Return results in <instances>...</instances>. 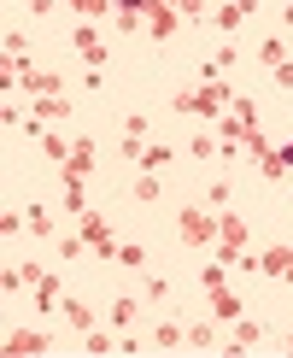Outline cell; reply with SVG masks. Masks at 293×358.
<instances>
[{
    "label": "cell",
    "instance_id": "21",
    "mask_svg": "<svg viewBox=\"0 0 293 358\" xmlns=\"http://www.w3.org/2000/svg\"><path fill=\"white\" fill-rule=\"evenodd\" d=\"M258 65H264V71H276V65H287V48H282V36H270V41H258Z\"/></svg>",
    "mask_w": 293,
    "mask_h": 358
},
{
    "label": "cell",
    "instance_id": "24",
    "mask_svg": "<svg viewBox=\"0 0 293 358\" xmlns=\"http://www.w3.org/2000/svg\"><path fill=\"white\" fill-rule=\"evenodd\" d=\"M117 264H129V271H141V264H146V247H141V241H117Z\"/></svg>",
    "mask_w": 293,
    "mask_h": 358
},
{
    "label": "cell",
    "instance_id": "36",
    "mask_svg": "<svg viewBox=\"0 0 293 358\" xmlns=\"http://www.w3.org/2000/svg\"><path fill=\"white\" fill-rule=\"evenodd\" d=\"M229 194H234L229 182H211V200H205V206H211V212H223V206H229Z\"/></svg>",
    "mask_w": 293,
    "mask_h": 358
},
{
    "label": "cell",
    "instance_id": "46",
    "mask_svg": "<svg viewBox=\"0 0 293 358\" xmlns=\"http://www.w3.org/2000/svg\"><path fill=\"white\" fill-rule=\"evenodd\" d=\"M170 6H176V0H170Z\"/></svg>",
    "mask_w": 293,
    "mask_h": 358
},
{
    "label": "cell",
    "instance_id": "34",
    "mask_svg": "<svg viewBox=\"0 0 293 358\" xmlns=\"http://www.w3.org/2000/svg\"><path fill=\"white\" fill-rule=\"evenodd\" d=\"M229 112H234V117H241V124H258V106H253V100H241V94H234V100H229Z\"/></svg>",
    "mask_w": 293,
    "mask_h": 358
},
{
    "label": "cell",
    "instance_id": "20",
    "mask_svg": "<svg viewBox=\"0 0 293 358\" xmlns=\"http://www.w3.org/2000/svg\"><path fill=\"white\" fill-rule=\"evenodd\" d=\"M59 311H65V323H70V329H94V306H82V300H65V306H59Z\"/></svg>",
    "mask_w": 293,
    "mask_h": 358
},
{
    "label": "cell",
    "instance_id": "17",
    "mask_svg": "<svg viewBox=\"0 0 293 358\" xmlns=\"http://www.w3.org/2000/svg\"><path fill=\"white\" fill-rule=\"evenodd\" d=\"M211 153H223V141H217V129H200V136L188 141V159H200V165H211Z\"/></svg>",
    "mask_w": 293,
    "mask_h": 358
},
{
    "label": "cell",
    "instance_id": "25",
    "mask_svg": "<svg viewBox=\"0 0 293 358\" xmlns=\"http://www.w3.org/2000/svg\"><path fill=\"white\" fill-rule=\"evenodd\" d=\"M135 200H141V206L158 200V171H141V176H135Z\"/></svg>",
    "mask_w": 293,
    "mask_h": 358
},
{
    "label": "cell",
    "instance_id": "42",
    "mask_svg": "<svg viewBox=\"0 0 293 358\" xmlns=\"http://www.w3.org/2000/svg\"><path fill=\"white\" fill-rule=\"evenodd\" d=\"M282 159H287V171H293V136H287V147H282Z\"/></svg>",
    "mask_w": 293,
    "mask_h": 358
},
{
    "label": "cell",
    "instance_id": "4",
    "mask_svg": "<svg viewBox=\"0 0 293 358\" xmlns=\"http://www.w3.org/2000/svg\"><path fill=\"white\" fill-rule=\"evenodd\" d=\"M77 229H82L88 252H100V259H117V241H112V217H106V212H82V217H77Z\"/></svg>",
    "mask_w": 293,
    "mask_h": 358
},
{
    "label": "cell",
    "instance_id": "27",
    "mask_svg": "<svg viewBox=\"0 0 293 358\" xmlns=\"http://www.w3.org/2000/svg\"><path fill=\"white\" fill-rule=\"evenodd\" d=\"M200 288H205V294L229 288V276H223V259H217V264H205V271H200Z\"/></svg>",
    "mask_w": 293,
    "mask_h": 358
},
{
    "label": "cell",
    "instance_id": "44",
    "mask_svg": "<svg viewBox=\"0 0 293 358\" xmlns=\"http://www.w3.org/2000/svg\"><path fill=\"white\" fill-rule=\"evenodd\" d=\"M282 282H287V288H293V264H287V276H282Z\"/></svg>",
    "mask_w": 293,
    "mask_h": 358
},
{
    "label": "cell",
    "instance_id": "1",
    "mask_svg": "<svg viewBox=\"0 0 293 358\" xmlns=\"http://www.w3.org/2000/svg\"><path fill=\"white\" fill-rule=\"evenodd\" d=\"M229 100H234V88L217 77V71H205V83H200V88H182L170 106H176V112H194V117H211V124H217V117L229 112Z\"/></svg>",
    "mask_w": 293,
    "mask_h": 358
},
{
    "label": "cell",
    "instance_id": "29",
    "mask_svg": "<svg viewBox=\"0 0 293 358\" xmlns=\"http://www.w3.org/2000/svg\"><path fill=\"white\" fill-rule=\"evenodd\" d=\"M211 341H217V329H211V323H194V329H188V347L211 352Z\"/></svg>",
    "mask_w": 293,
    "mask_h": 358
},
{
    "label": "cell",
    "instance_id": "16",
    "mask_svg": "<svg viewBox=\"0 0 293 358\" xmlns=\"http://www.w3.org/2000/svg\"><path fill=\"white\" fill-rule=\"evenodd\" d=\"M59 6H70L82 24H94V18H106V12H117V0H59Z\"/></svg>",
    "mask_w": 293,
    "mask_h": 358
},
{
    "label": "cell",
    "instance_id": "3",
    "mask_svg": "<svg viewBox=\"0 0 293 358\" xmlns=\"http://www.w3.org/2000/svg\"><path fill=\"white\" fill-rule=\"evenodd\" d=\"M246 235H253V229H246V217L223 206V217H217V259H223V264H241V259H246Z\"/></svg>",
    "mask_w": 293,
    "mask_h": 358
},
{
    "label": "cell",
    "instance_id": "41",
    "mask_svg": "<svg viewBox=\"0 0 293 358\" xmlns=\"http://www.w3.org/2000/svg\"><path fill=\"white\" fill-rule=\"evenodd\" d=\"M53 6H59V0H29V12H36V18H47Z\"/></svg>",
    "mask_w": 293,
    "mask_h": 358
},
{
    "label": "cell",
    "instance_id": "22",
    "mask_svg": "<svg viewBox=\"0 0 293 358\" xmlns=\"http://www.w3.org/2000/svg\"><path fill=\"white\" fill-rule=\"evenodd\" d=\"M36 306H41V311H59V306H65V294H59V282H53V276H41V282H36Z\"/></svg>",
    "mask_w": 293,
    "mask_h": 358
},
{
    "label": "cell",
    "instance_id": "14",
    "mask_svg": "<svg viewBox=\"0 0 293 358\" xmlns=\"http://www.w3.org/2000/svg\"><path fill=\"white\" fill-rule=\"evenodd\" d=\"M241 153L253 159V165H258V159H270V153H276V141L264 136V124H246V141H241Z\"/></svg>",
    "mask_w": 293,
    "mask_h": 358
},
{
    "label": "cell",
    "instance_id": "43",
    "mask_svg": "<svg viewBox=\"0 0 293 358\" xmlns=\"http://www.w3.org/2000/svg\"><path fill=\"white\" fill-rule=\"evenodd\" d=\"M282 24H287V29H293V0H287V12H282Z\"/></svg>",
    "mask_w": 293,
    "mask_h": 358
},
{
    "label": "cell",
    "instance_id": "28",
    "mask_svg": "<svg viewBox=\"0 0 293 358\" xmlns=\"http://www.w3.org/2000/svg\"><path fill=\"white\" fill-rule=\"evenodd\" d=\"M141 171H170V147H146V153H141Z\"/></svg>",
    "mask_w": 293,
    "mask_h": 358
},
{
    "label": "cell",
    "instance_id": "8",
    "mask_svg": "<svg viewBox=\"0 0 293 358\" xmlns=\"http://www.w3.org/2000/svg\"><path fill=\"white\" fill-rule=\"evenodd\" d=\"M176 24H182V12H176L170 0H153V12H146V36L165 41V36H176Z\"/></svg>",
    "mask_w": 293,
    "mask_h": 358
},
{
    "label": "cell",
    "instance_id": "2",
    "mask_svg": "<svg viewBox=\"0 0 293 358\" xmlns=\"http://www.w3.org/2000/svg\"><path fill=\"white\" fill-rule=\"evenodd\" d=\"M217 217L223 212H211V206H182L176 212V241L182 247H217Z\"/></svg>",
    "mask_w": 293,
    "mask_h": 358
},
{
    "label": "cell",
    "instance_id": "11",
    "mask_svg": "<svg viewBox=\"0 0 293 358\" xmlns=\"http://www.w3.org/2000/svg\"><path fill=\"white\" fill-rule=\"evenodd\" d=\"M205 300H211V317H217V323H241V317H246V306L234 300L229 288H217V294H205Z\"/></svg>",
    "mask_w": 293,
    "mask_h": 358
},
{
    "label": "cell",
    "instance_id": "15",
    "mask_svg": "<svg viewBox=\"0 0 293 358\" xmlns=\"http://www.w3.org/2000/svg\"><path fill=\"white\" fill-rule=\"evenodd\" d=\"M65 171H77V176H88V171H94V141H88V136H77V141H70Z\"/></svg>",
    "mask_w": 293,
    "mask_h": 358
},
{
    "label": "cell",
    "instance_id": "7",
    "mask_svg": "<svg viewBox=\"0 0 293 358\" xmlns=\"http://www.w3.org/2000/svg\"><path fill=\"white\" fill-rule=\"evenodd\" d=\"M6 352L12 358H24V352L36 358V352H53V341L41 335V329H6Z\"/></svg>",
    "mask_w": 293,
    "mask_h": 358
},
{
    "label": "cell",
    "instance_id": "9",
    "mask_svg": "<svg viewBox=\"0 0 293 358\" xmlns=\"http://www.w3.org/2000/svg\"><path fill=\"white\" fill-rule=\"evenodd\" d=\"M70 106H77V100H65V94H36L29 117H36V124H65V117H70Z\"/></svg>",
    "mask_w": 293,
    "mask_h": 358
},
{
    "label": "cell",
    "instance_id": "45",
    "mask_svg": "<svg viewBox=\"0 0 293 358\" xmlns=\"http://www.w3.org/2000/svg\"><path fill=\"white\" fill-rule=\"evenodd\" d=\"M287 352H293V335H287Z\"/></svg>",
    "mask_w": 293,
    "mask_h": 358
},
{
    "label": "cell",
    "instance_id": "38",
    "mask_svg": "<svg viewBox=\"0 0 293 358\" xmlns=\"http://www.w3.org/2000/svg\"><path fill=\"white\" fill-rule=\"evenodd\" d=\"M6 59H29V41L18 36V29H12V36H6Z\"/></svg>",
    "mask_w": 293,
    "mask_h": 358
},
{
    "label": "cell",
    "instance_id": "19",
    "mask_svg": "<svg viewBox=\"0 0 293 358\" xmlns=\"http://www.w3.org/2000/svg\"><path fill=\"white\" fill-rule=\"evenodd\" d=\"M246 18H253V12H246L241 0H229V6H217V12H211V24H217V29H241Z\"/></svg>",
    "mask_w": 293,
    "mask_h": 358
},
{
    "label": "cell",
    "instance_id": "32",
    "mask_svg": "<svg viewBox=\"0 0 293 358\" xmlns=\"http://www.w3.org/2000/svg\"><path fill=\"white\" fill-rule=\"evenodd\" d=\"M141 153H146L141 136H123V141H117V159H135V165H141Z\"/></svg>",
    "mask_w": 293,
    "mask_h": 358
},
{
    "label": "cell",
    "instance_id": "39",
    "mask_svg": "<svg viewBox=\"0 0 293 358\" xmlns=\"http://www.w3.org/2000/svg\"><path fill=\"white\" fill-rule=\"evenodd\" d=\"M29 229H36V235H53V217L41 212V206H36V212H29Z\"/></svg>",
    "mask_w": 293,
    "mask_h": 358
},
{
    "label": "cell",
    "instance_id": "5",
    "mask_svg": "<svg viewBox=\"0 0 293 358\" xmlns=\"http://www.w3.org/2000/svg\"><path fill=\"white\" fill-rule=\"evenodd\" d=\"M70 53H77L88 71H100V65L112 59V53H106V41L94 36V24H77V29H70Z\"/></svg>",
    "mask_w": 293,
    "mask_h": 358
},
{
    "label": "cell",
    "instance_id": "26",
    "mask_svg": "<svg viewBox=\"0 0 293 358\" xmlns=\"http://www.w3.org/2000/svg\"><path fill=\"white\" fill-rule=\"evenodd\" d=\"M258 171H264V182H282V176H287V159H282V147H276L270 159H258Z\"/></svg>",
    "mask_w": 293,
    "mask_h": 358
},
{
    "label": "cell",
    "instance_id": "37",
    "mask_svg": "<svg viewBox=\"0 0 293 358\" xmlns=\"http://www.w3.org/2000/svg\"><path fill=\"white\" fill-rule=\"evenodd\" d=\"M270 77H276V88H282V94H293V59H287V65H276Z\"/></svg>",
    "mask_w": 293,
    "mask_h": 358
},
{
    "label": "cell",
    "instance_id": "31",
    "mask_svg": "<svg viewBox=\"0 0 293 358\" xmlns=\"http://www.w3.org/2000/svg\"><path fill=\"white\" fill-rule=\"evenodd\" d=\"M41 153H47V159H53V165H65V159H70V147H65V141H59V136H41Z\"/></svg>",
    "mask_w": 293,
    "mask_h": 358
},
{
    "label": "cell",
    "instance_id": "35",
    "mask_svg": "<svg viewBox=\"0 0 293 358\" xmlns=\"http://www.w3.org/2000/svg\"><path fill=\"white\" fill-rule=\"evenodd\" d=\"M18 288H29V282H24V271H12V264H6V271H0V294H18Z\"/></svg>",
    "mask_w": 293,
    "mask_h": 358
},
{
    "label": "cell",
    "instance_id": "12",
    "mask_svg": "<svg viewBox=\"0 0 293 358\" xmlns=\"http://www.w3.org/2000/svg\"><path fill=\"white\" fill-rule=\"evenodd\" d=\"M264 341V323H253V317H241L234 323V335H229V352H253Z\"/></svg>",
    "mask_w": 293,
    "mask_h": 358
},
{
    "label": "cell",
    "instance_id": "6",
    "mask_svg": "<svg viewBox=\"0 0 293 358\" xmlns=\"http://www.w3.org/2000/svg\"><path fill=\"white\" fill-rule=\"evenodd\" d=\"M82 182H88V176H77V171H65V165H59V200H65V212H70V217H82V212H88Z\"/></svg>",
    "mask_w": 293,
    "mask_h": 358
},
{
    "label": "cell",
    "instance_id": "23",
    "mask_svg": "<svg viewBox=\"0 0 293 358\" xmlns=\"http://www.w3.org/2000/svg\"><path fill=\"white\" fill-rule=\"evenodd\" d=\"M82 352H88V358H106V352H117V341H112V335H94V329H82Z\"/></svg>",
    "mask_w": 293,
    "mask_h": 358
},
{
    "label": "cell",
    "instance_id": "30",
    "mask_svg": "<svg viewBox=\"0 0 293 358\" xmlns=\"http://www.w3.org/2000/svg\"><path fill=\"white\" fill-rule=\"evenodd\" d=\"M141 294H146V300H158V306H165V300H170V282H165V276H146V282H141Z\"/></svg>",
    "mask_w": 293,
    "mask_h": 358
},
{
    "label": "cell",
    "instance_id": "40",
    "mask_svg": "<svg viewBox=\"0 0 293 358\" xmlns=\"http://www.w3.org/2000/svg\"><path fill=\"white\" fill-rule=\"evenodd\" d=\"M176 12L182 18H205V0H176Z\"/></svg>",
    "mask_w": 293,
    "mask_h": 358
},
{
    "label": "cell",
    "instance_id": "33",
    "mask_svg": "<svg viewBox=\"0 0 293 358\" xmlns=\"http://www.w3.org/2000/svg\"><path fill=\"white\" fill-rule=\"evenodd\" d=\"M59 252H65V259H82V252H88V241H82V229H70L65 241H59Z\"/></svg>",
    "mask_w": 293,
    "mask_h": 358
},
{
    "label": "cell",
    "instance_id": "18",
    "mask_svg": "<svg viewBox=\"0 0 293 358\" xmlns=\"http://www.w3.org/2000/svg\"><path fill=\"white\" fill-rule=\"evenodd\" d=\"M135 311H141V300H135V294H117L106 317H112V329H123V323H135Z\"/></svg>",
    "mask_w": 293,
    "mask_h": 358
},
{
    "label": "cell",
    "instance_id": "13",
    "mask_svg": "<svg viewBox=\"0 0 293 358\" xmlns=\"http://www.w3.org/2000/svg\"><path fill=\"white\" fill-rule=\"evenodd\" d=\"M170 347H188V329H182V323H170V317H158V329H153V352H170Z\"/></svg>",
    "mask_w": 293,
    "mask_h": 358
},
{
    "label": "cell",
    "instance_id": "10",
    "mask_svg": "<svg viewBox=\"0 0 293 358\" xmlns=\"http://www.w3.org/2000/svg\"><path fill=\"white\" fill-rule=\"evenodd\" d=\"M287 264H293V247L287 241H276V247L258 252V276H287Z\"/></svg>",
    "mask_w": 293,
    "mask_h": 358
}]
</instances>
